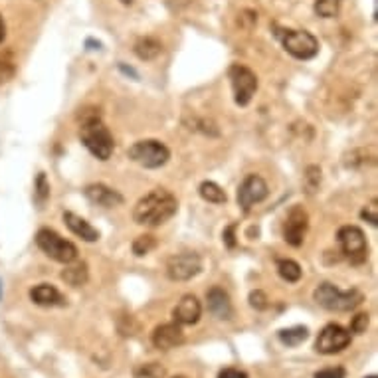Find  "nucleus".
Masks as SVG:
<instances>
[{
	"label": "nucleus",
	"mask_w": 378,
	"mask_h": 378,
	"mask_svg": "<svg viewBox=\"0 0 378 378\" xmlns=\"http://www.w3.org/2000/svg\"><path fill=\"white\" fill-rule=\"evenodd\" d=\"M179 210V202L167 189H155L139 200L133 210V220L141 226L157 228L168 222Z\"/></svg>",
	"instance_id": "obj_1"
},
{
	"label": "nucleus",
	"mask_w": 378,
	"mask_h": 378,
	"mask_svg": "<svg viewBox=\"0 0 378 378\" xmlns=\"http://www.w3.org/2000/svg\"><path fill=\"white\" fill-rule=\"evenodd\" d=\"M80 139L85 145V149L99 160H109L115 149L113 135L109 133L106 123L101 121L99 113H84L82 127H80Z\"/></svg>",
	"instance_id": "obj_2"
},
{
	"label": "nucleus",
	"mask_w": 378,
	"mask_h": 378,
	"mask_svg": "<svg viewBox=\"0 0 378 378\" xmlns=\"http://www.w3.org/2000/svg\"><path fill=\"white\" fill-rule=\"evenodd\" d=\"M313 299L319 307H323L327 311H335V313H347L357 309L358 305L365 301V295L358 289H339L333 284H321L313 294Z\"/></svg>",
	"instance_id": "obj_3"
},
{
	"label": "nucleus",
	"mask_w": 378,
	"mask_h": 378,
	"mask_svg": "<svg viewBox=\"0 0 378 378\" xmlns=\"http://www.w3.org/2000/svg\"><path fill=\"white\" fill-rule=\"evenodd\" d=\"M127 155L141 167L160 168L168 163L170 151L167 145H163L157 139H145V141H137L135 145H131Z\"/></svg>",
	"instance_id": "obj_4"
},
{
	"label": "nucleus",
	"mask_w": 378,
	"mask_h": 378,
	"mask_svg": "<svg viewBox=\"0 0 378 378\" xmlns=\"http://www.w3.org/2000/svg\"><path fill=\"white\" fill-rule=\"evenodd\" d=\"M36 244L48 258H52L53 262L60 263H72L77 260V248L74 244L68 242L62 238L58 232L50 230V228H42L36 234Z\"/></svg>",
	"instance_id": "obj_5"
},
{
	"label": "nucleus",
	"mask_w": 378,
	"mask_h": 378,
	"mask_svg": "<svg viewBox=\"0 0 378 378\" xmlns=\"http://www.w3.org/2000/svg\"><path fill=\"white\" fill-rule=\"evenodd\" d=\"M277 38L285 48V52L291 53L297 60H311L319 53V42L317 38L307 30H279L277 28Z\"/></svg>",
	"instance_id": "obj_6"
},
{
	"label": "nucleus",
	"mask_w": 378,
	"mask_h": 378,
	"mask_svg": "<svg viewBox=\"0 0 378 378\" xmlns=\"http://www.w3.org/2000/svg\"><path fill=\"white\" fill-rule=\"evenodd\" d=\"M336 242L341 246V252L351 263H363L368 258V244L365 232L358 226H343L336 234Z\"/></svg>",
	"instance_id": "obj_7"
},
{
	"label": "nucleus",
	"mask_w": 378,
	"mask_h": 378,
	"mask_svg": "<svg viewBox=\"0 0 378 378\" xmlns=\"http://www.w3.org/2000/svg\"><path fill=\"white\" fill-rule=\"evenodd\" d=\"M228 77H230L232 92H234V101L240 107H246L252 97L256 95L258 89V77L250 68H246L242 63H234L228 70Z\"/></svg>",
	"instance_id": "obj_8"
},
{
	"label": "nucleus",
	"mask_w": 378,
	"mask_h": 378,
	"mask_svg": "<svg viewBox=\"0 0 378 378\" xmlns=\"http://www.w3.org/2000/svg\"><path fill=\"white\" fill-rule=\"evenodd\" d=\"M200 272H202V260H200L199 253L187 252L168 258L167 275L172 282H189L192 277H196Z\"/></svg>",
	"instance_id": "obj_9"
},
{
	"label": "nucleus",
	"mask_w": 378,
	"mask_h": 378,
	"mask_svg": "<svg viewBox=\"0 0 378 378\" xmlns=\"http://www.w3.org/2000/svg\"><path fill=\"white\" fill-rule=\"evenodd\" d=\"M351 345V333L345 327L329 323L323 327L315 341V351L321 355H336Z\"/></svg>",
	"instance_id": "obj_10"
},
{
	"label": "nucleus",
	"mask_w": 378,
	"mask_h": 378,
	"mask_svg": "<svg viewBox=\"0 0 378 378\" xmlns=\"http://www.w3.org/2000/svg\"><path fill=\"white\" fill-rule=\"evenodd\" d=\"M267 194H270L267 182L260 175H248L238 187V204L242 206L244 212H250L256 204L267 199Z\"/></svg>",
	"instance_id": "obj_11"
},
{
	"label": "nucleus",
	"mask_w": 378,
	"mask_h": 378,
	"mask_svg": "<svg viewBox=\"0 0 378 378\" xmlns=\"http://www.w3.org/2000/svg\"><path fill=\"white\" fill-rule=\"evenodd\" d=\"M309 230V216L303 206H294L284 222V238L285 242L294 248H299L305 242V236Z\"/></svg>",
	"instance_id": "obj_12"
},
{
	"label": "nucleus",
	"mask_w": 378,
	"mask_h": 378,
	"mask_svg": "<svg viewBox=\"0 0 378 378\" xmlns=\"http://www.w3.org/2000/svg\"><path fill=\"white\" fill-rule=\"evenodd\" d=\"M153 345L158 351H170V348L179 347L184 343V331L182 325L179 323H165V325H158L153 335H151Z\"/></svg>",
	"instance_id": "obj_13"
},
{
	"label": "nucleus",
	"mask_w": 378,
	"mask_h": 378,
	"mask_svg": "<svg viewBox=\"0 0 378 378\" xmlns=\"http://www.w3.org/2000/svg\"><path fill=\"white\" fill-rule=\"evenodd\" d=\"M202 315V305L194 295H182L177 307L172 309V319L179 325H196Z\"/></svg>",
	"instance_id": "obj_14"
},
{
	"label": "nucleus",
	"mask_w": 378,
	"mask_h": 378,
	"mask_svg": "<svg viewBox=\"0 0 378 378\" xmlns=\"http://www.w3.org/2000/svg\"><path fill=\"white\" fill-rule=\"evenodd\" d=\"M84 194L92 204L101 206V208H117V206L123 204V196L117 190L109 189L107 184H99V182L85 187Z\"/></svg>",
	"instance_id": "obj_15"
},
{
	"label": "nucleus",
	"mask_w": 378,
	"mask_h": 378,
	"mask_svg": "<svg viewBox=\"0 0 378 378\" xmlns=\"http://www.w3.org/2000/svg\"><path fill=\"white\" fill-rule=\"evenodd\" d=\"M206 303H208V311L220 321H228L234 315L230 295L226 294L222 287H212L210 291L206 294Z\"/></svg>",
	"instance_id": "obj_16"
},
{
	"label": "nucleus",
	"mask_w": 378,
	"mask_h": 378,
	"mask_svg": "<svg viewBox=\"0 0 378 378\" xmlns=\"http://www.w3.org/2000/svg\"><path fill=\"white\" fill-rule=\"evenodd\" d=\"M30 299L32 303L40 305V307H63L65 305V297L50 284L34 285L30 289Z\"/></svg>",
	"instance_id": "obj_17"
},
{
	"label": "nucleus",
	"mask_w": 378,
	"mask_h": 378,
	"mask_svg": "<svg viewBox=\"0 0 378 378\" xmlns=\"http://www.w3.org/2000/svg\"><path fill=\"white\" fill-rule=\"evenodd\" d=\"M63 222L70 230L74 232L77 238H82L84 242H97L99 240V232L82 216H77L74 212H63Z\"/></svg>",
	"instance_id": "obj_18"
},
{
	"label": "nucleus",
	"mask_w": 378,
	"mask_h": 378,
	"mask_svg": "<svg viewBox=\"0 0 378 378\" xmlns=\"http://www.w3.org/2000/svg\"><path fill=\"white\" fill-rule=\"evenodd\" d=\"M68 267L62 272V279L68 285H72V287H80V285L87 284V279H89V272H87V265L84 262H77V263H65Z\"/></svg>",
	"instance_id": "obj_19"
},
{
	"label": "nucleus",
	"mask_w": 378,
	"mask_h": 378,
	"mask_svg": "<svg viewBox=\"0 0 378 378\" xmlns=\"http://www.w3.org/2000/svg\"><path fill=\"white\" fill-rule=\"evenodd\" d=\"M277 339L282 341V345H285V347H299L309 339V329L303 325L287 327V329H282L277 333Z\"/></svg>",
	"instance_id": "obj_20"
},
{
	"label": "nucleus",
	"mask_w": 378,
	"mask_h": 378,
	"mask_svg": "<svg viewBox=\"0 0 378 378\" xmlns=\"http://www.w3.org/2000/svg\"><path fill=\"white\" fill-rule=\"evenodd\" d=\"M135 53L139 60H145V62H149V60H155L158 53L163 52V44L158 42V40H155V38H139L135 42Z\"/></svg>",
	"instance_id": "obj_21"
},
{
	"label": "nucleus",
	"mask_w": 378,
	"mask_h": 378,
	"mask_svg": "<svg viewBox=\"0 0 378 378\" xmlns=\"http://www.w3.org/2000/svg\"><path fill=\"white\" fill-rule=\"evenodd\" d=\"M200 196L206 200V202H210V204H224L228 196H226V192L216 184V182H212V180H206V182H202L200 184Z\"/></svg>",
	"instance_id": "obj_22"
},
{
	"label": "nucleus",
	"mask_w": 378,
	"mask_h": 378,
	"mask_svg": "<svg viewBox=\"0 0 378 378\" xmlns=\"http://www.w3.org/2000/svg\"><path fill=\"white\" fill-rule=\"evenodd\" d=\"M277 272L287 284H297L301 279V265L294 260H279L277 262Z\"/></svg>",
	"instance_id": "obj_23"
},
{
	"label": "nucleus",
	"mask_w": 378,
	"mask_h": 378,
	"mask_svg": "<svg viewBox=\"0 0 378 378\" xmlns=\"http://www.w3.org/2000/svg\"><path fill=\"white\" fill-rule=\"evenodd\" d=\"M167 374V368L160 367L158 363H145L133 368V377L135 378H163Z\"/></svg>",
	"instance_id": "obj_24"
},
{
	"label": "nucleus",
	"mask_w": 378,
	"mask_h": 378,
	"mask_svg": "<svg viewBox=\"0 0 378 378\" xmlns=\"http://www.w3.org/2000/svg\"><path fill=\"white\" fill-rule=\"evenodd\" d=\"M16 75V62L12 53H0V85L8 84Z\"/></svg>",
	"instance_id": "obj_25"
},
{
	"label": "nucleus",
	"mask_w": 378,
	"mask_h": 378,
	"mask_svg": "<svg viewBox=\"0 0 378 378\" xmlns=\"http://www.w3.org/2000/svg\"><path fill=\"white\" fill-rule=\"evenodd\" d=\"M341 2L343 0H317L315 12L321 18H335L341 11Z\"/></svg>",
	"instance_id": "obj_26"
},
{
	"label": "nucleus",
	"mask_w": 378,
	"mask_h": 378,
	"mask_svg": "<svg viewBox=\"0 0 378 378\" xmlns=\"http://www.w3.org/2000/svg\"><path fill=\"white\" fill-rule=\"evenodd\" d=\"M34 199L38 202V206H44L48 199H50V184H48V179L46 175L40 172L38 179H36V184H34Z\"/></svg>",
	"instance_id": "obj_27"
},
{
	"label": "nucleus",
	"mask_w": 378,
	"mask_h": 378,
	"mask_svg": "<svg viewBox=\"0 0 378 378\" xmlns=\"http://www.w3.org/2000/svg\"><path fill=\"white\" fill-rule=\"evenodd\" d=\"M155 246H157V240H155V236H151V234H145V236H139L135 242H133V253L135 256H147L151 250H155Z\"/></svg>",
	"instance_id": "obj_28"
},
{
	"label": "nucleus",
	"mask_w": 378,
	"mask_h": 378,
	"mask_svg": "<svg viewBox=\"0 0 378 378\" xmlns=\"http://www.w3.org/2000/svg\"><path fill=\"white\" fill-rule=\"evenodd\" d=\"M305 182H307V190H309V192H315V190L319 189V184H321V168L319 167L307 168Z\"/></svg>",
	"instance_id": "obj_29"
},
{
	"label": "nucleus",
	"mask_w": 378,
	"mask_h": 378,
	"mask_svg": "<svg viewBox=\"0 0 378 378\" xmlns=\"http://www.w3.org/2000/svg\"><path fill=\"white\" fill-rule=\"evenodd\" d=\"M250 305H252L256 311H265L267 309V295L263 294L262 289H256L250 294Z\"/></svg>",
	"instance_id": "obj_30"
},
{
	"label": "nucleus",
	"mask_w": 378,
	"mask_h": 378,
	"mask_svg": "<svg viewBox=\"0 0 378 378\" xmlns=\"http://www.w3.org/2000/svg\"><path fill=\"white\" fill-rule=\"evenodd\" d=\"M368 313H358L357 317H353V323H351V331L357 333V335H363L367 331L368 327Z\"/></svg>",
	"instance_id": "obj_31"
},
{
	"label": "nucleus",
	"mask_w": 378,
	"mask_h": 378,
	"mask_svg": "<svg viewBox=\"0 0 378 378\" xmlns=\"http://www.w3.org/2000/svg\"><path fill=\"white\" fill-rule=\"evenodd\" d=\"M360 218L363 220L370 222L372 226H378V206H377V200H372V204L367 206L365 210L360 212Z\"/></svg>",
	"instance_id": "obj_32"
},
{
	"label": "nucleus",
	"mask_w": 378,
	"mask_h": 378,
	"mask_svg": "<svg viewBox=\"0 0 378 378\" xmlns=\"http://www.w3.org/2000/svg\"><path fill=\"white\" fill-rule=\"evenodd\" d=\"M345 377H347L345 368L335 367V368H323V370H319V372H315V377L313 378H345Z\"/></svg>",
	"instance_id": "obj_33"
},
{
	"label": "nucleus",
	"mask_w": 378,
	"mask_h": 378,
	"mask_svg": "<svg viewBox=\"0 0 378 378\" xmlns=\"http://www.w3.org/2000/svg\"><path fill=\"white\" fill-rule=\"evenodd\" d=\"M218 378H248V374L244 370H240V368L228 367L218 372Z\"/></svg>",
	"instance_id": "obj_34"
},
{
	"label": "nucleus",
	"mask_w": 378,
	"mask_h": 378,
	"mask_svg": "<svg viewBox=\"0 0 378 378\" xmlns=\"http://www.w3.org/2000/svg\"><path fill=\"white\" fill-rule=\"evenodd\" d=\"M234 232H236V226H228V228L224 230V234H222V240L226 242L228 248H234V246H236V236H234Z\"/></svg>",
	"instance_id": "obj_35"
},
{
	"label": "nucleus",
	"mask_w": 378,
	"mask_h": 378,
	"mask_svg": "<svg viewBox=\"0 0 378 378\" xmlns=\"http://www.w3.org/2000/svg\"><path fill=\"white\" fill-rule=\"evenodd\" d=\"M4 38H6V24H4V18L0 16V44L4 42Z\"/></svg>",
	"instance_id": "obj_36"
},
{
	"label": "nucleus",
	"mask_w": 378,
	"mask_h": 378,
	"mask_svg": "<svg viewBox=\"0 0 378 378\" xmlns=\"http://www.w3.org/2000/svg\"><path fill=\"white\" fill-rule=\"evenodd\" d=\"M119 68H121V72H123V74H127V75H133V77H139V75H137V72L135 70H131V68H127L125 63H119Z\"/></svg>",
	"instance_id": "obj_37"
},
{
	"label": "nucleus",
	"mask_w": 378,
	"mask_h": 378,
	"mask_svg": "<svg viewBox=\"0 0 378 378\" xmlns=\"http://www.w3.org/2000/svg\"><path fill=\"white\" fill-rule=\"evenodd\" d=\"M121 2H123V4H131L133 0H121Z\"/></svg>",
	"instance_id": "obj_38"
},
{
	"label": "nucleus",
	"mask_w": 378,
	"mask_h": 378,
	"mask_svg": "<svg viewBox=\"0 0 378 378\" xmlns=\"http://www.w3.org/2000/svg\"><path fill=\"white\" fill-rule=\"evenodd\" d=\"M365 378H378L377 374H370V377H365Z\"/></svg>",
	"instance_id": "obj_39"
},
{
	"label": "nucleus",
	"mask_w": 378,
	"mask_h": 378,
	"mask_svg": "<svg viewBox=\"0 0 378 378\" xmlns=\"http://www.w3.org/2000/svg\"><path fill=\"white\" fill-rule=\"evenodd\" d=\"M175 378H187V377H175Z\"/></svg>",
	"instance_id": "obj_40"
}]
</instances>
